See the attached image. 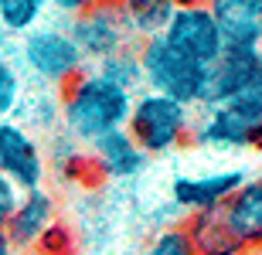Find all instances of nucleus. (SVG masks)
I'll return each mask as SVG.
<instances>
[{"label": "nucleus", "instance_id": "obj_19", "mask_svg": "<svg viewBox=\"0 0 262 255\" xmlns=\"http://www.w3.org/2000/svg\"><path fill=\"white\" fill-rule=\"evenodd\" d=\"M92 68H96L106 82H113V85H119L123 92H129V96H140V92H143V65H140L136 44H126L123 51L109 55L106 61H99V65H92Z\"/></svg>", "mask_w": 262, "mask_h": 255}, {"label": "nucleus", "instance_id": "obj_14", "mask_svg": "<svg viewBox=\"0 0 262 255\" xmlns=\"http://www.w3.org/2000/svg\"><path fill=\"white\" fill-rule=\"evenodd\" d=\"M222 218L242 248L262 245V174L245 177V184L222 207Z\"/></svg>", "mask_w": 262, "mask_h": 255}, {"label": "nucleus", "instance_id": "obj_15", "mask_svg": "<svg viewBox=\"0 0 262 255\" xmlns=\"http://www.w3.org/2000/svg\"><path fill=\"white\" fill-rule=\"evenodd\" d=\"M24 129H31L34 136L48 140L51 133L61 129V92L48 85H31L24 88V99L17 106V116H14Z\"/></svg>", "mask_w": 262, "mask_h": 255}, {"label": "nucleus", "instance_id": "obj_10", "mask_svg": "<svg viewBox=\"0 0 262 255\" xmlns=\"http://www.w3.org/2000/svg\"><path fill=\"white\" fill-rule=\"evenodd\" d=\"M249 170L228 167V170H211V174H181L170 184V197L174 204L187 215H208V211H222L228 204V197L245 184Z\"/></svg>", "mask_w": 262, "mask_h": 255}, {"label": "nucleus", "instance_id": "obj_26", "mask_svg": "<svg viewBox=\"0 0 262 255\" xmlns=\"http://www.w3.org/2000/svg\"><path fill=\"white\" fill-rule=\"evenodd\" d=\"M0 255H17V252H14V245L7 242V235H4V231H0Z\"/></svg>", "mask_w": 262, "mask_h": 255}, {"label": "nucleus", "instance_id": "obj_6", "mask_svg": "<svg viewBox=\"0 0 262 255\" xmlns=\"http://www.w3.org/2000/svg\"><path fill=\"white\" fill-rule=\"evenodd\" d=\"M191 147L201 150H228L262 153V109L255 106H214L194 119Z\"/></svg>", "mask_w": 262, "mask_h": 255}, {"label": "nucleus", "instance_id": "obj_4", "mask_svg": "<svg viewBox=\"0 0 262 255\" xmlns=\"http://www.w3.org/2000/svg\"><path fill=\"white\" fill-rule=\"evenodd\" d=\"M136 51H140V65H143V92L177 99L191 109L204 106V82H208L204 65L170 48L164 38L143 41V44H136Z\"/></svg>", "mask_w": 262, "mask_h": 255}, {"label": "nucleus", "instance_id": "obj_16", "mask_svg": "<svg viewBox=\"0 0 262 255\" xmlns=\"http://www.w3.org/2000/svg\"><path fill=\"white\" fill-rule=\"evenodd\" d=\"M174 0H123L119 4V17L126 28L133 44H143L150 38H164L170 14H174Z\"/></svg>", "mask_w": 262, "mask_h": 255}, {"label": "nucleus", "instance_id": "obj_25", "mask_svg": "<svg viewBox=\"0 0 262 255\" xmlns=\"http://www.w3.org/2000/svg\"><path fill=\"white\" fill-rule=\"evenodd\" d=\"M14 48H17V41L10 38V31L0 24V58H4V55H14Z\"/></svg>", "mask_w": 262, "mask_h": 255}, {"label": "nucleus", "instance_id": "obj_1", "mask_svg": "<svg viewBox=\"0 0 262 255\" xmlns=\"http://www.w3.org/2000/svg\"><path fill=\"white\" fill-rule=\"evenodd\" d=\"M133 99L136 96L106 82L96 68H85L75 82L61 88V133L89 150L102 136L126 129Z\"/></svg>", "mask_w": 262, "mask_h": 255}, {"label": "nucleus", "instance_id": "obj_17", "mask_svg": "<svg viewBox=\"0 0 262 255\" xmlns=\"http://www.w3.org/2000/svg\"><path fill=\"white\" fill-rule=\"evenodd\" d=\"M45 157H48V170L58 174V180L68 184H89V180H99L96 170H92V160H89V150L78 147L68 133H51L45 140Z\"/></svg>", "mask_w": 262, "mask_h": 255}, {"label": "nucleus", "instance_id": "obj_12", "mask_svg": "<svg viewBox=\"0 0 262 255\" xmlns=\"http://www.w3.org/2000/svg\"><path fill=\"white\" fill-rule=\"evenodd\" d=\"M225 51H262V0H211Z\"/></svg>", "mask_w": 262, "mask_h": 255}, {"label": "nucleus", "instance_id": "obj_9", "mask_svg": "<svg viewBox=\"0 0 262 255\" xmlns=\"http://www.w3.org/2000/svg\"><path fill=\"white\" fill-rule=\"evenodd\" d=\"M164 41L204 68L225 55L222 31H218V20L208 4H177L164 31Z\"/></svg>", "mask_w": 262, "mask_h": 255}, {"label": "nucleus", "instance_id": "obj_2", "mask_svg": "<svg viewBox=\"0 0 262 255\" xmlns=\"http://www.w3.org/2000/svg\"><path fill=\"white\" fill-rule=\"evenodd\" d=\"M14 61L20 65V72H28L31 85H48L58 92L89 68L65 24H48V20L17 41Z\"/></svg>", "mask_w": 262, "mask_h": 255}, {"label": "nucleus", "instance_id": "obj_8", "mask_svg": "<svg viewBox=\"0 0 262 255\" xmlns=\"http://www.w3.org/2000/svg\"><path fill=\"white\" fill-rule=\"evenodd\" d=\"M65 31L72 34L89 68L106 61L109 55L123 51L126 44H133L126 28H123V17H119V4H106V0H89V7L68 20Z\"/></svg>", "mask_w": 262, "mask_h": 255}, {"label": "nucleus", "instance_id": "obj_24", "mask_svg": "<svg viewBox=\"0 0 262 255\" xmlns=\"http://www.w3.org/2000/svg\"><path fill=\"white\" fill-rule=\"evenodd\" d=\"M85 7H89V0H51V4H48L51 14H55V17H61V24H68L72 17H78Z\"/></svg>", "mask_w": 262, "mask_h": 255}, {"label": "nucleus", "instance_id": "obj_23", "mask_svg": "<svg viewBox=\"0 0 262 255\" xmlns=\"http://www.w3.org/2000/svg\"><path fill=\"white\" fill-rule=\"evenodd\" d=\"M17 201H20V191L10 184V180L0 177V231H7V221H10V215H14Z\"/></svg>", "mask_w": 262, "mask_h": 255}, {"label": "nucleus", "instance_id": "obj_5", "mask_svg": "<svg viewBox=\"0 0 262 255\" xmlns=\"http://www.w3.org/2000/svg\"><path fill=\"white\" fill-rule=\"evenodd\" d=\"M255 106L262 109V51H225L208 65L204 106Z\"/></svg>", "mask_w": 262, "mask_h": 255}, {"label": "nucleus", "instance_id": "obj_3", "mask_svg": "<svg viewBox=\"0 0 262 255\" xmlns=\"http://www.w3.org/2000/svg\"><path fill=\"white\" fill-rule=\"evenodd\" d=\"M191 129H194V109L184 102L157 92H140L133 99L126 133L146 157H164L170 150H181L184 143H191Z\"/></svg>", "mask_w": 262, "mask_h": 255}, {"label": "nucleus", "instance_id": "obj_13", "mask_svg": "<svg viewBox=\"0 0 262 255\" xmlns=\"http://www.w3.org/2000/svg\"><path fill=\"white\" fill-rule=\"evenodd\" d=\"M89 160H92V170H96L99 180H129V177H140L150 164V157L136 147V140L126 129L109 133L99 143H92Z\"/></svg>", "mask_w": 262, "mask_h": 255}, {"label": "nucleus", "instance_id": "obj_20", "mask_svg": "<svg viewBox=\"0 0 262 255\" xmlns=\"http://www.w3.org/2000/svg\"><path fill=\"white\" fill-rule=\"evenodd\" d=\"M48 17V0H0V24L10 31V38L20 41Z\"/></svg>", "mask_w": 262, "mask_h": 255}, {"label": "nucleus", "instance_id": "obj_21", "mask_svg": "<svg viewBox=\"0 0 262 255\" xmlns=\"http://www.w3.org/2000/svg\"><path fill=\"white\" fill-rule=\"evenodd\" d=\"M24 72L14 61V55H4L0 58V119H14L17 116V106L24 99Z\"/></svg>", "mask_w": 262, "mask_h": 255}, {"label": "nucleus", "instance_id": "obj_27", "mask_svg": "<svg viewBox=\"0 0 262 255\" xmlns=\"http://www.w3.org/2000/svg\"><path fill=\"white\" fill-rule=\"evenodd\" d=\"M238 255H262V245H259V248H242Z\"/></svg>", "mask_w": 262, "mask_h": 255}, {"label": "nucleus", "instance_id": "obj_18", "mask_svg": "<svg viewBox=\"0 0 262 255\" xmlns=\"http://www.w3.org/2000/svg\"><path fill=\"white\" fill-rule=\"evenodd\" d=\"M191 231V242L198 245L201 255H238L242 245L235 242V235L228 231L222 211H208V215H194L184 221Z\"/></svg>", "mask_w": 262, "mask_h": 255}, {"label": "nucleus", "instance_id": "obj_7", "mask_svg": "<svg viewBox=\"0 0 262 255\" xmlns=\"http://www.w3.org/2000/svg\"><path fill=\"white\" fill-rule=\"evenodd\" d=\"M0 177L10 180L20 194L41 191L48 180L45 140L24 129L17 119H0Z\"/></svg>", "mask_w": 262, "mask_h": 255}, {"label": "nucleus", "instance_id": "obj_22", "mask_svg": "<svg viewBox=\"0 0 262 255\" xmlns=\"http://www.w3.org/2000/svg\"><path fill=\"white\" fill-rule=\"evenodd\" d=\"M143 255H201V252H198V245L191 242L187 225H170V228H160V231H157Z\"/></svg>", "mask_w": 262, "mask_h": 255}, {"label": "nucleus", "instance_id": "obj_11", "mask_svg": "<svg viewBox=\"0 0 262 255\" xmlns=\"http://www.w3.org/2000/svg\"><path fill=\"white\" fill-rule=\"evenodd\" d=\"M55 215H58V204H55V194H51L48 187H41V191H28V194H20L17 207H14V215L7 221V242L14 245V252H38L45 235H48L51 228H55Z\"/></svg>", "mask_w": 262, "mask_h": 255}]
</instances>
